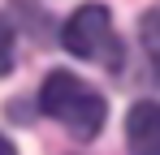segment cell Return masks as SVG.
Listing matches in <instances>:
<instances>
[{"label":"cell","mask_w":160,"mask_h":155,"mask_svg":"<svg viewBox=\"0 0 160 155\" xmlns=\"http://www.w3.org/2000/svg\"><path fill=\"white\" fill-rule=\"evenodd\" d=\"M39 108L52 116L56 125H65V134H74L78 142H91L108 121V103L95 86H87L78 73L69 69H52L39 86Z\"/></svg>","instance_id":"6da1fadb"},{"label":"cell","mask_w":160,"mask_h":155,"mask_svg":"<svg viewBox=\"0 0 160 155\" xmlns=\"http://www.w3.org/2000/svg\"><path fill=\"white\" fill-rule=\"evenodd\" d=\"M13 69V26L0 17V78Z\"/></svg>","instance_id":"5b68a950"},{"label":"cell","mask_w":160,"mask_h":155,"mask_svg":"<svg viewBox=\"0 0 160 155\" xmlns=\"http://www.w3.org/2000/svg\"><path fill=\"white\" fill-rule=\"evenodd\" d=\"M61 43H65V52H74L78 60H95V65H108V69L121 65V39L112 30V13L104 4L74 9L65 17V26H61Z\"/></svg>","instance_id":"7a4b0ae2"},{"label":"cell","mask_w":160,"mask_h":155,"mask_svg":"<svg viewBox=\"0 0 160 155\" xmlns=\"http://www.w3.org/2000/svg\"><path fill=\"white\" fill-rule=\"evenodd\" d=\"M143 43H147V52L160 60V9H152V13H143Z\"/></svg>","instance_id":"277c9868"},{"label":"cell","mask_w":160,"mask_h":155,"mask_svg":"<svg viewBox=\"0 0 160 155\" xmlns=\"http://www.w3.org/2000/svg\"><path fill=\"white\" fill-rule=\"evenodd\" d=\"M0 155H18V151H13V142H9L4 134H0Z\"/></svg>","instance_id":"8992f818"},{"label":"cell","mask_w":160,"mask_h":155,"mask_svg":"<svg viewBox=\"0 0 160 155\" xmlns=\"http://www.w3.org/2000/svg\"><path fill=\"white\" fill-rule=\"evenodd\" d=\"M126 142L134 155H160V99H143L126 112Z\"/></svg>","instance_id":"3957f363"}]
</instances>
